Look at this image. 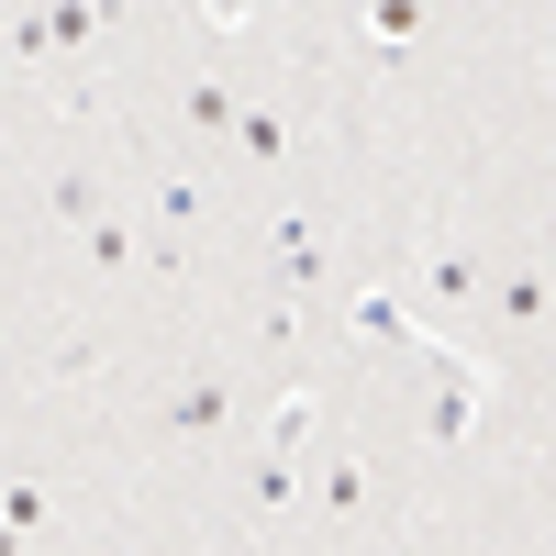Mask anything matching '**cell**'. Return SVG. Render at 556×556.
<instances>
[{
  "instance_id": "cell-19",
  "label": "cell",
  "mask_w": 556,
  "mask_h": 556,
  "mask_svg": "<svg viewBox=\"0 0 556 556\" xmlns=\"http://www.w3.org/2000/svg\"><path fill=\"white\" fill-rule=\"evenodd\" d=\"M178 12H190L201 34H245V23H256V0H178Z\"/></svg>"
},
{
  "instance_id": "cell-21",
  "label": "cell",
  "mask_w": 556,
  "mask_h": 556,
  "mask_svg": "<svg viewBox=\"0 0 556 556\" xmlns=\"http://www.w3.org/2000/svg\"><path fill=\"white\" fill-rule=\"evenodd\" d=\"M534 267H545V278H556V235H545V245H534Z\"/></svg>"
},
{
  "instance_id": "cell-13",
  "label": "cell",
  "mask_w": 556,
  "mask_h": 556,
  "mask_svg": "<svg viewBox=\"0 0 556 556\" xmlns=\"http://www.w3.org/2000/svg\"><path fill=\"white\" fill-rule=\"evenodd\" d=\"M424 34H434V0H367V45L379 56H412Z\"/></svg>"
},
{
  "instance_id": "cell-10",
  "label": "cell",
  "mask_w": 556,
  "mask_h": 556,
  "mask_svg": "<svg viewBox=\"0 0 556 556\" xmlns=\"http://www.w3.org/2000/svg\"><path fill=\"white\" fill-rule=\"evenodd\" d=\"M312 424H323V401L290 379V390H267V412H256V434H245V445H278V456H301V445H312Z\"/></svg>"
},
{
  "instance_id": "cell-6",
  "label": "cell",
  "mask_w": 556,
  "mask_h": 556,
  "mask_svg": "<svg viewBox=\"0 0 556 556\" xmlns=\"http://www.w3.org/2000/svg\"><path fill=\"white\" fill-rule=\"evenodd\" d=\"M412 290H424L434 312H468V301H490V267L468 245H424V256H412Z\"/></svg>"
},
{
  "instance_id": "cell-5",
  "label": "cell",
  "mask_w": 556,
  "mask_h": 556,
  "mask_svg": "<svg viewBox=\"0 0 556 556\" xmlns=\"http://www.w3.org/2000/svg\"><path fill=\"white\" fill-rule=\"evenodd\" d=\"M45 12V34H56V67H89L112 45V23H123V0H34Z\"/></svg>"
},
{
  "instance_id": "cell-11",
  "label": "cell",
  "mask_w": 556,
  "mask_h": 556,
  "mask_svg": "<svg viewBox=\"0 0 556 556\" xmlns=\"http://www.w3.org/2000/svg\"><path fill=\"white\" fill-rule=\"evenodd\" d=\"M235 112H245L235 78H190V89H178V123H190L201 146H235Z\"/></svg>"
},
{
  "instance_id": "cell-16",
  "label": "cell",
  "mask_w": 556,
  "mask_h": 556,
  "mask_svg": "<svg viewBox=\"0 0 556 556\" xmlns=\"http://www.w3.org/2000/svg\"><path fill=\"white\" fill-rule=\"evenodd\" d=\"M201 212H212L201 178H156V190H146V223H167V235H201Z\"/></svg>"
},
{
  "instance_id": "cell-1",
  "label": "cell",
  "mask_w": 556,
  "mask_h": 556,
  "mask_svg": "<svg viewBox=\"0 0 556 556\" xmlns=\"http://www.w3.org/2000/svg\"><path fill=\"white\" fill-rule=\"evenodd\" d=\"M412 356H424V401H412V434H424V445H468L479 434V412H490V379H479V367L468 356H456V345H412Z\"/></svg>"
},
{
  "instance_id": "cell-17",
  "label": "cell",
  "mask_w": 556,
  "mask_h": 556,
  "mask_svg": "<svg viewBox=\"0 0 556 556\" xmlns=\"http://www.w3.org/2000/svg\"><path fill=\"white\" fill-rule=\"evenodd\" d=\"M312 501H323V513H334V523H356V513H367V468H356V456H323Z\"/></svg>"
},
{
  "instance_id": "cell-9",
  "label": "cell",
  "mask_w": 556,
  "mask_h": 556,
  "mask_svg": "<svg viewBox=\"0 0 556 556\" xmlns=\"http://www.w3.org/2000/svg\"><path fill=\"white\" fill-rule=\"evenodd\" d=\"M345 334H356V345H424V323H412L401 290H356V301H345Z\"/></svg>"
},
{
  "instance_id": "cell-20",
  "label": "cell",
  "mask_w": 556,
  "mask_h": 556,
  "mask_svg": "<svg viewBox=\"0 0 556 556\" xmlns=\"http://www.w3.org/2000/svg\"><path fill=\"white\" fill-rule=\"evenodd\" d=\"M445 12H456V23H468V12H490V0H434V23H445Z\"/></svg>"
},
{
  "instance_id": "cell-15",
  "label": "cell",
  "mask_w": 556,
  "mask_h": 556,
  "mask_svg": "<svg viewBox=\"0 0 556 556\" xmlns=\"http://www.w3.org/2000/svg\"><path fill=\"white\" fill-rule=\"evenodd\" d=\"M235 156H245V167H278V156H290V112H278V101H245V112H235Z\"/></svg>"
},
{
  "instance_id": "cell-2",
  "label": "cell",
  "mask_w": 556,
  "mask_h": 556,
  "mask_svg": "<svg viewBox=\"0 0 556 556\" xmlns=\"http://www.w3.org/2000/svg\"><path fill=\"white\" fill-rule=\"evenodd\" d=\"M167 445H190V456L235 445V379H223V367H190V379L167 390Z\"/></svg>"
},
{
  "instance_id": "cell-3",
  "label": "cell",
  "mask_w": 556,
  "mask_h": 556,
  "mask_svg": "<svg viewBox=\"0 0 556 556\" xmlns=\"http://www.w3.org/2000/svg\"><path fill=\"white\" fill-rule=\"evenodd\" d=\"M323 278H334L323 223H312V212H278V223H267V290H278V301H301V290H323Z\"/></svg>"
},
{
  "instance_id": "cell-14",
  "label": "cell",
  "mask_w": 556,
  "mask_h": 556,
  "mask_svg": "<svg viewBox=\"0 0 556 556\" xmlns=\"http://www.w3.org/2000/svg\"><path fill=\"white\" fill-rule=\"evenodd\" d=\"M0 534L45 545V534H56V490H45V479H0Z\"/></svg>"
},
{
  "instance_id": "cell-8",
  "label": "cell",
  "mask_w": 556,
  "mask_h": 556,
  "mask_svg": "<svg viewBox=\"0 0 556 556\" xmlns=\"http://www.w3.org/2000/svg\"><path fill=\"white\" fill-rule=\"evenodd\" d=\"M78 256L101 267V278H146V223H134V212L112 201V212H101V223L78 235Z\"/></svg>"
},
{
  "instance_id": "cell-7",
  "label": "cell",
  "mask_w": 556,
  "mask_h": 556,
  "mask_svg": "<svg viewBox=\"0 0 556 556\" xmlns=\"http://www.w3.org/2000/svg\"><path fill=\"white\" fill-rule=\"evenodd\" d=\"M490 301H501V334H523V345H534V334H545V312H556V278H545V267H501V278H490Z\"/></svg>"
},
{
  "instance_id": "cell-4",
  "label": "cell",
  "mask_w": 556,
  "mask_h": 556,
  "mask_svg": "<svg viewBox=\"0 0 556 556\" xmlns=\"http://www.w3.org/2000/svg\"><path fill=\"white\" fill-rule=\"evenodd\" d=\"M235 490H245V523H290V513H301V456L245 445V456H235Z\"/></svg>"
},
{
  "instance_id": "cell-18",
  "label": "cell",
  "mask_w": 556,
  "mask_h": 556,
  "mask_svg": "<svg viewBox=\"0 0 556 556\" xmlns=\"http://www.w3.org/2000/svg\"><path fill=\"white\" fill-rule=\"evenodd\" d=\"M0 56H12V67H56V34H45V12H12V23H0Z\"/></svg>"
},
{
  "instance_id": "cell-12",
  "label": "cell",
  "mask_w": 556,
  "mask_h": 556,
  "mask_svg": "<svg viewBox=\"0 0 556 556\" xmlns=\"http://www.w3.org/2000/svg\"><path fill=\"white\" fill-rule=\"evenodd\" d=\"M45 212H56L67 235H89V223L112 212V190H101V167H56V178H45Z\"/></svg>"
}]
</instances>
